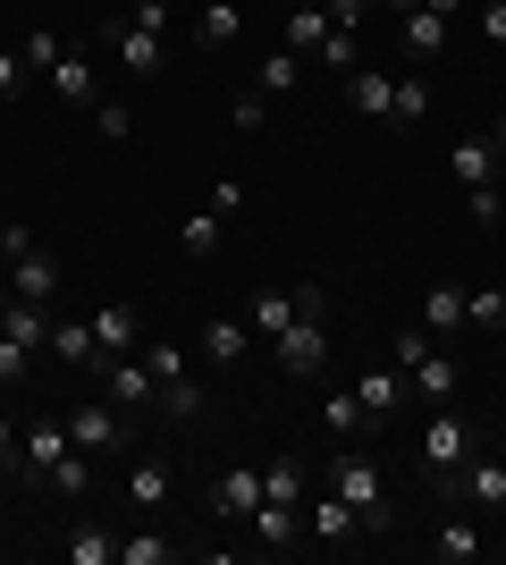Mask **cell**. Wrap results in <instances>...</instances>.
I'll return each instance as SVG.
<instances>
[{"mask_svg":"<svg viewBox=\"0 0 506 565\" xmlns=\"http://www.w3.org/2000/svg\"><path fill=\"white\" fill-rule=\"evenodd\" d=\"M321 481H330V490L346 498V507H355L363 523H397V498H388L380 465H372V456H363V448H346V456H337V465H321Z\"/></svg>","mask_w":506,"mask_h":565,"instance_id":"6da1fadb","label":"cell"},{"mask_svg":"<svg viewBox=\"0 0 506 565\" xmlns=\"http://www.w3.org/2000/svg\"><path fill=\"white\" fill-rule=\"evenodd\" d=\"M439 490H448V498H464V507H506V465L473 448L456 472H439Z\"/></svg>","mask_w":506,"mask_h":565,"instance_id":"7a4b0ae2","label":"cell"},{"mask_svg":"<svg viewBox=\"0 0 506 565\" xmlns=\"http://www.w3.org/2000/svg\"><path fill=\"white\" fill-rule=\"evenodd\" d=\"M330 363V338H321V312H295L288 330H279V372L288 380H313Z\"/></svg>","mask_w":506,"mask_h":565,"instance_id":"3957f363","label":"cell"},{"mask_svg":"<svg viewBox=\"0 0 506 565\" xmlns=\"http://www.w3.org/2000/svg\"><path fill=\"white\" fill-rule=\"evenodd\" d=\"M464 456H473V423H464V414H431V423H422V465H431V481L456 472Z\"/></svg>","mask_w":506,"mask_h":565,"instance_id":"277c9868","label":"cell"},{"mask_svg":"<svg viewBox=\"0 0 506 565\" xmlns=\"http://www.w3.org/2000/svg\"><path fill=\"white\" fill-rule=\"evenodd\" d=\"M60 279H68V270H60V262H51L43 245H25V254H9V296H25V305H43V312H51Z\"/></svg>","mask_w":506,"mask_h":565,"instance_id":"5b68a950","label":"cell"},{"mask_svg":"<svg viewBox=\"0 0 506 565\" xmlns=\"http://www.w3.org/2000/svg\"><path fill=\"white\" fill-rule=\"evenodd\" d=\"M295 312H330V296H321V279L313 287H279V296H254V321L245 330H262V338H279L295 321Z\"/></svg>","mask_w":506,"mask_h":565,"instance_id":"8992f818","label":"cell"},{"mask_svg":"<svg viewBox=\"0 0 506 565\" xmlns=\"http://www.w3.org/2000/svg\"><path fill=\"white\" fill-rule=\"evenodd\" d=\"M110 43H119V68H136V76H161V60H169V34L136 25V18H110Z\"/></svg>","mask_w":506,"mask_h":565,"instance_id":"52a82bcc","label":"cell"},{"mask_svg":"<svg viewBox=\"0 0 506 565\" xmlns=\"http://www.w3.org/2000/svg\"><path fill=\"white\" fill-rule=\"evenodd\" d=\"M68 439H76L85 456H119V448H127V423L110 414V405H76V414H68Z\"/></svg>","mask_w":506,"mask_h":565,"instance_id":"ba28073f","label":"cell"},{"mask_svg":"<svg viewBox=\"0 0 506 565\" xmlns=\"http://www.w3.org/2000/svg\"><path fill=\"white\" fill-rule=\"evenodd\" d=\"M94 363H101V388H110L119 405H152V397H161L152 363H127V354H94Z\"/></svg>","mask_w":506,"mask_h":565,"instance_id":"9c48e42d","label":"cell"},{"mask_svg":"<svg viewBox=\"0 0 506 565\" xmlns=\"http://www.w3.org/2000/svg\"><path fill=\"white\" fill-rule=\"evenodd\" d=\"M254 507H262V472H254V465H245V472H219V481H212V515L254 523Z\"/></svg>","mask_w":506,"mask_h":565,"instance_id":"30bf717a","label":"cell"},{"mask_svg":"<svg viewBox=\"0 0 506 565\" xmlns=\"http://www.w3.org/2000/svg\"><path fill=\"white\" fill-rule=\"evenodd\" d=\"M304 523H313L321 541H355V532H363V515H355V507H346V498L330 490V481H321V490L304 498Z\"/></svg>","mask_w":506,"mask_h":565,"instance_id":"8fae6325","label":"cell"},{"mask_svg":"<svg viewBox=\"0 0 506 565\" xmlns=\"http://www.w3.org/2000/svg\"><path fill=\"white\" fill-rule=\"evenodd\" d=\"M18 456H25V465H34V472L51 481V472H60V465L76 456V439H68V423H34V430L18 439Z\"/></svg>","mask_w":506,"mask_h":565,"instance_id":"7c38bea8","label":"cell"},{"mask_svg":"<svg viewBox=\"0 0 506 565\" xmlns=\"http://www.w3.org/2000/svg\"><path fill=\"white\" fill-rule=\"evenodd\" d=\"M355 397H363V423H388V414L406 405V372H397V363H380V372L355 380Z\"/></svg>","mask_w":506,"mask_h":565,"instance_id":"4fadbf2b","label":"cell"},{"mask_svg":"<svg viewBox=\"0 0 506 565\" xmlns=\"http://www.w3.org/2000/svg\"><path fill=\"white\" fill-rule=\"evenodd\" d=\"M245 34V9L237 0H203V18H194V51H228Z\"/></svg>","mask_w":506,"mask_h":565,"instance_id":"5bb4252c","label":"cell"},{"mask_svg":"<svg viewBox=\"0 0 506 565\" xmlns=\"http://www.w3.org/2000/svg\"><path fill=\"white\" fill-rule=\"evenodd\" d=\"M295 532H304V507H279V498L254 507V541L262 548H295Z\"/></svg>","mask_w":506,"mask_h":565,"instance_id":"9a60e30c","label":"cell"},{"mask_svg":"<svg viewBox=\"0 0 506 565\" xmlns=\"http://www.w3.org/2000/svg\"><path fill=\"white\" fill-rule=\"evenodd\" d=\"M136 338H144V321H136V305H101V312H94V347H101V354H127V347H136Z\"/></svg>","mask_w":506,"mask_h":565,"instance_id":"2e32d148","label":"cell"},{"mask_svg":"<svg viewBox=\"0 0 506 565\" xmlns=\"http://www.w3.org/2000/svg\"><path fill=\"white\" fill-rule=\"evenodd\" d=\"M51 94L68 102V110H94V68H85V51H60V68H51Z\"/></svg>","mask_w":506,"mask_h":565,"instance_id":"e0dca14e","label":"cell"},{"mask_svg":"<svg viewBox=\"0 0 506 565\" xmlns=\"http://www.w3.org/2000/svg\"><path fill=\"white\" fill-rule=\"evenodd\" d=\"M406 380H413V397L448 405V397H456V354H439V347H431V354H422V363H413Z\"/></svg>","mask_w":506,"mask_h":565,"instance_id":"ac0fdd59","label":"cell"},{"mask_svg":"<svg viewBox=\"0 0 506 565\" xmlns=\"http://www.w3.org/2000/svg\"><path fill=\"white\" fill-rule=\"evenodd\" d=\"M262 498H279V507H304V498H313V472L295 465V456H279V465H262Z\"/></svg>","mask_w":506,"mask_h":565,"instance_id":"d6986e66","label":"cell"},{"mask_svg":"<svg viewBox=\"0 0 506 565\" xmlns=\"http://www.w3.org/2000/svg\"><path fill=\"white\" fill-rule=\"evenodd\" d=\"M482 532H473V523H464V515H448V523H439V541H431V557L439 565H473V557H482Z\"/></svg>","mask_w":506,"mask_h":565,"instance_id":"ffe728a7","label":"cell"},{"mask_svg":"<svg viewBox=\"0 0 506 565\" xmlns=\"http://www.w3.org/2000/svg\"><path fill=\"white\" fill-rule=\"evenodd\" d=\"M448 51V18L439 9H406V60H439Z\"/></svg>","mask_w":506,"mask_h":565,"instance_id":"44dd1931","label":"cell"},{"mask_svg":"<svg viewBox=\"0 0 506 565\" xmlns=\"http://www.w3.org/2000/svg\"><path fill=\"white\" fill-rule=\"evenodd\" d=\"M388 94H397V76H380V68H346V102H355L363 118H388Z\"/></svg>","mask_w":506,"mask_h":565,"instance_id":"7402d4cb","label":"cell"},{"mask_svg":"<svg viewBox=\"0 0 506 565\" xmlns=\"http://www.w3.org/2000/svg\"><path fill=\"white\" fill-rule=\"evenodd\" d=\"M456 186L464 194H489V186H498V152H489V143H456Z\"/></svg>","mask_w":506,"mask_h":565,"instance_id":"603a6c76","label":"cell"},{"mask_svg":"<svg viewBox=\"0 0 506 565\" xmlns=\"http://www.w3.org/2000/svg\"><path fill=\"white\" fill-rule=\"evenodd\" d=\"M422 330H431V338L464 330V287H431V296H422Z\"/></svg>","mask_w":506,"mask_h":565,"instance_id":"cb8c5ba5","label":"cell"},{"mask_svg":"<svg viewBox=\"0 0 506 565\" xmlns=\"http://www.w3.org/2000/svg\"><path fill=\"white\" fill-rule=\"evenodd\" d=\"M388 118H397V127H422V118H431V85H422V76H397V94H388Z\"/></svg>","mask_w":506,"mask_h":565,"instance_id":"d4e9b609","label":"cell"},{"mask_svg":"<svg viewBox=\"0 0 506 565\" xmlns=\"http://www.w3.org/2000/svg\"><path fill=\"white\" fill-rule=\"evenodd\" d=\"M51 354H60V363H94V321H51Z\"/></svg>","mask_w":506,"mask_h":565,"instance_id":"484cf974","label":"cell"},{"mask_svg":"<svg viewBox=\"0 0 506 565\" xmlns=\"http://www.w3.org/2000/svg\"><path fill=\"white\" fill-rule=\"evenodd\" d=\"M321 34H330V9H313V0H304V9H288V51H304V60H313Z\"/></svg>","mask_w":506,"mask_h":565,"instance_id":"4316f807","label":"cell"},{"mask_svg":"<svg viewBox=\"0 0 506 565\" xmlns=\"http://www.w3.org/2000/svg\"><path fill=\"white\" fill-rule=\"evenodd\" d=\"M110 557H119V541H110L101 523H76L68 532V565H110Z\"/></svg>","mask_w":506,"mask_h":565,"instance_id":"83f0119b","label":"cell"},{"mask_svg":"<svg viewBox=\"0 0 506 565\" xmlns=\"http://www.w3.org/2000/svg\"><path fill=\"white\" fill-rule=\"evenodd\" d=\"M219 236H228V220H219V212H194L177 245H186V262H212V254H219Z\"/></svg>","mask_w":506,"mask_h":565,"instance_id":"f1b7e54d","label":"cell"},{"mask_svg":"<svg viewBox=\"0 0 506 565\" xmlns=\"http://www.w3.org/2000/svg\"><path fill=\"white\" fill-rule=\"evenodd\" d=\"M203 354H212V363H237V354H245V321H228V312L203 321Z\"/></svg>","mask_w":506,"mask_h":565,"instance_id":"f546056e","label":"cell"},{"mask_svg":"<svg viewBox=\"0 0 506 565\" xmlns=\"http://www.w3.org/2000/svg\"><path fill=\"white\" fill-rule=\"evenodd\" d=\"M127 498H136V507H161V498H169V465H152V456H144V465L127 472Z\"/></svg>","mask_w":506,"mask_h":565,"instance_id":"4dcf8cb0","label":"cell"},{"mask_svg":"<svg viewBox=\"0 0 506 565\" xmlns=\"http://www.w3.org/2000/svg\"><path fill=\"white\" fill-rule=\"evenodd\" d=\"M295 76H304V51H270V60H262V76H254V85H262V94H288Z\"/></svg>","mask_w":506,"mask_h":565,"instance_id":"1f68e13d","label":"cell"},{"mask_svg":"<svg viewBox=\"0 0 506 565\" xmlns=\"http://www.w3.org/2000/svg\"><path fill=\"white\" fill-rule=\"evenodd\" d=\"M321 423H330L337 439H355V430H363V397H355V388H346V397H321Z\"/></svg>","mask_w":506,"mask_h":565,"instance_id":"d6a6232c","label":"cell"},{"mask_svg":"<svg viewBox=\"0 0 506 565\" xmlns=\"http://www.w3.org/2000/svg\"><path fill=\"white\" fill-rule=\"evenodd\" d=\"M464 321H482V330H506V296H498V287H473V296H464Z\"/></svg>","mask_w":506,"mask_h":565,"instance_id":"836d02e7","label":"cell"},{"mask_svg":"<svg viewBox=\"0 0 506 565\" xmlns=\"http://www.w3.org/2000/svg\"><path fill=\"white\" fill-rule=\"evenodd\" d=\"M144 363H152V380H161V397L177 388V380H194V372H186V354H177V347H144Z\"/></svg>","mask_w":506,"mask_h":565,"instance_id":"e575fe53","label":"cell"},{"mask_svg":"<svg viewBox=\"0 0 506 565\" xmlns=\"http://www.w3.org/2000/svg\"><path fill=\"white\" fill-rule=\"evenodd\" d=\"M313 60H321V68H355V25H330Z\"/></svg>","mask_w":506,"mask_h":565,"instance_id":"d590c367","label":"cell"},{"mask_svg":"<svg viewBox=\"0 0 506 565\" xmlns=\"http://www.w3.org/2000/svg\"><path fill=\"white\" fill-rule=\"evenodd\" d=\"M119 565H169V541L161 532H136V541H119Z\"/></svg>","mask_w":506,"mask_h":565,"instance_id":"8d00e7d4","label":"cell"},{"mask_svg":"<svg viewBox=\"0 0 506 565\" xmlns=\"http://www.w3.org/2000/svg\"><path fill=\"white\" fill-rule=\"evenodd\" d=\"M60 34H51V25H34V34H25V68H60Z\"/></svg>","mask_w":506,"mask_h":565,"instance_id":"74e56055","label":"cell"},{"mask_svg":"<svg viewBox=\"0 0 506 565\" xmlns=\"http://www.w3.org/2000/svg\"><path fill=\"white\" fill-rule=\"evenodd\" d=\"M422 354H431V330H406V338H388V363H397V372H413Z\"/></svg>","mask_w":506,"mask_h":565,"instance_id":"f35d334b","label":"cell"},{"mask_svg":"<svg viewBox=\"0 0 506 565\" xmlns=\"http://www.w3.org/2000/svg\"><path fill=\"white\" fill-rule=\"evenodd\" d=\"M203 212H219V220H237V212H245V186H237V178H219V186L203 194Z\"/></svg>","mask_w":506,"mask_h":565,"instance_id":"ab89813d","label":"cell"},{"mask_svg":"<svg viewBox=\"0 0 506 565\" xmlns=\"http://www.w3.org/2000/svg\"><path fill=\"white\" fill-rule=\"evenodd\" d=\"M94 127H101V136H110V143H119V136H136V118H127L119 102H94Z\"/></svg>","mask_w":506,"mask_h":565,"instance_id":"60d3db41","label":"cell"},{"mask_svg":"<svg viewBox=\"0 0 506 565\" xmlns=\"http://www.w3.org/2000/svg\"><path fill=\"white\" fill-rule=\"evenodd\" d=\"M169 414H177V423H194V414H203V388H194V380H177V388H169Z\"/></svg>","mask_w":506,"mask_h":565,"instance_id":"b9f144b4","label":"cell"},{"mask_svg":"<svg viewBox=\"0 0 506 565\" xmlns=\"http://www.w3.org/2000/svg\"><path fill=\"white\" fill-rule=\"evenodd\" d=\"M25 363H34V347H9V338H0V388H18Z\"/></svg>","mask_w":506,"mask_h":565,"instance_id":"7bdbcfd3","label":"cell"},{"mask_svg":"<svg viewBox=\"0 0 506 565\" xmlns=\"http://www.w3.org/2000/svg\"><path fill=\"white\" fill-rule=\"evenodd\" d=\"M262 118H270V94H262V85H254V94L237 102V127H245V136H254V127H262Z\"/></svg>","mask_w":506,"mask_h":565,"instance_id":"ee69618b","label":"cell"},{"mask_svg":"<svg viewBox=\"0 0 506 565\" xmlns=\"http://www.w3.org/2000/svg\"><path fill=\"white\" fill-rule=\"evenodd\" d=\"M18 85H25V51H0V102L18 94Z\"/></svg>","mask_w":506,"mask_h":565,"instance_id":"f6af8a7d","label":"cell"},{"mask_svg":"<svg viewBox=\"0 0 506 565\" xmlns=\"http://www.w3.org/2000/svg\"><path fill=\"white\" fill-rule=\"evenodd\" d=\"M321 9H330V25H363L372 18V0H321Z\"/></svg>","mask_w":506,"mask_h":565,"instance_id":"bcb514c9","label":"cell"},{"mask_svg":"<svg viewBox=\"0 0 506 565\" xmlns=\"http://www.w3.org/2000/svg\"><path fill=\"white\" fill-rule=\"evenodd\" d=\"M127 18H136V25H161V34H169V0H136Z\"/></svg>","mask_w":506,"mask_h":565,"instance_id":"7dc6e473","label":"cell"},{"mask_svg":"<svg viewBox=\"0 0 506 565\" xmlns=\"http://www.w3.org/2000/svg\"><path fill=\"white\" fill-rule=\"evenodd\" d=\"M482 34H489V43H506V0H489V9H482Z\"/></svg>","mask_w":506,"mask_h":565,"instance_id":"c3c4849f","label":"cell"},{"mask_svg":"<svg viewBox=\"0 0 506 565\" xmlns=\"http://www.w3.org/2000/svg\"><path fill=\"white\" fill-rule=\"evenodd\" d=\"M9 456H18V430H9V414H0V472H9Z\"/></svg>","mask_w":506,"mask_h":565,"instance_id":"681fc988","label":"cell"},{"mask_svg":"<svg viewBox=\"0 0 506 565\" xmlns=\"http://www.w3.org/2000/svg\"><path fill=\"white\" fill-rule=\"evenodd\" d=\"M422 9H439V18H456V0H422Z\"/></svg>","mask_w":506,"mask_h":565,"instance_id":"f907efd6","label":"cell"},{"mask_svg":"<svg viewBox=\"0 0 506 565\" xmlns=\"http://www.w3.org/2000/svg\"><path fill=\"white\" fill-rule=\"evenodd\" d=\"M489 152H498V161H506V118H498V143H489Z\"/></svg>","mask_w":506,"mask_h":565,"instance_id":"816d5d0a","label":"cell"},{"mask_svg":"<svg viewBox=\"0 0 506 565\" xmlns=\"http://www.w3.org/2000/svg\"><path fill=\"white\" fill-rule=\"evenodd\" d=\"M388 9H397V18H406V9H422V0H388Z\"/></svg>","mask_w":506,"mask_h":565,"instance_id":"f5cc1de1","label":"cell"}]
</instances>
